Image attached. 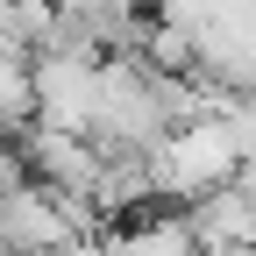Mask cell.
<instances>
[{"instance_id":"cell-6","label":"cell","mask_w":256,"mask_h":256,"mask_svg":"<svg viewBox=\"0 0 256 256\" xmlns=\"http://www.w3.org/2000/svg\"><path fill=\"white\" fill-rule=\"evenodd\" d=\"M142 8H156V0H142Z\"/></svg>"},{"instance_id":"cell-3","label":"cell","mask_w":256,"mask_h":256,"mask_svg":"<svg viewBox=\"0 0 256 256\" xmlns=\"http://www.w3.org/2000/svg\"><path fill=\"white\" fill-rule=\"evenodd\" d=\"M192 228H200V242H206V249L256 242V192H249L242 178H228V185L200 192V200H192Z\"/></svg>"},{"instance_id":"cell-1","label":"cell","mask_w":256,"mask_h":256,"mask_svg":"<svg viewBox=\"0 0 256 256\" xmlns=\"http://www.w3.org/2000/svg\"><path fill=\"white\" fill-rule=\"evenodd\" d=\"M150 156H156V185H164V200L192 206L200 192L228 185V178L242 171V156H249V150L235 142V128L220 121V114H192V121H178Z\"/></svg>"},{"instance_id":"cell-4","label":"cell","mask_w":256,"mask_h":256,"mask_svg":"<svg viewBox=\"0 0 256 256\" xmlns=\"http://www.w3.org/2000/svg\"><path fill=\"white\" fill-rule=\"evenodd\" d=\"M0 121L8 128L36 121V57L28 50H0Z\"/></svg>"},{"instance_id":"cell-5","label":"cell","mask_w":256,"mask_h":256,"mask_svg":"<svg viewBox=\"0 0 256 256\" xmlns=\"http://www.w3.org/2000/svg\"><path fill=\"white\" fill-rule=\"evenodd\" d=\"M206 256H256V242H228V249H206Z\"/></svg>"},{"instance_id":"cell-2","label":"cell","mask_w":256,"mask_h":256,"mask_svg":"<svg viewBox=\"0 0 256 256\" xmlns=\"http://www.w3.org/2000/svg\"><path fill=\"white\" fill-rule=\"evenodd\" d=\"M100 92H107V50L100 43L36 50V121L92 136V128H100Z\"/></svg>"}]
</instances>
